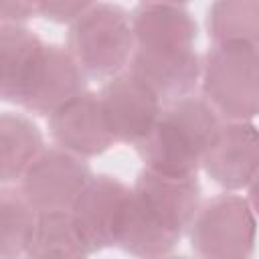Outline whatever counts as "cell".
<instances>
[{
  "mask_svg": "<svg viewBox=\"0 0 259 259\" xmlns=\"http://www.w3.org/2000/svg\"><path fill=\"white\" fill-rule=\"evenodd\" d=\"M162 259H186V257H162Z\"/></svg>",
  "mask_w": 259,
  "mask_h": 259,
  "instance_id": "obj_21",
  "label": "cell"
},
{
  "mask_svg": "<svg viewBox=\"0 0 259 259\" xmlns=\"http://www.w3.org/2000/svg\"><path fill=\"white\" fill-rule=\"evenodd\" d=\"M91 178L83 158L61 148L42 150L20 178V192L36 214L71 210Z\"/></svg>",
  "mask_w": 259,
  "mask_h": 259,
  "instance_id": "obj_5",
  "label": "cell"
},
{
  "mask_svg": "<svg viewBox=\"0 0 259 259\" xmlns=\"http://www.w3.org/2000/svg\"><path fill=\"white\" fill-rule=\"evenodd\" d=\"M93 249L81 235L69 210L36 214L26 259H87Z\"/></svg>",
  "mask_w": 259,
  "mask_h": 259,
  "instance_id": "obj_14",
  "label": "cell"
},
{
  "mask_svg": "<svg viewBox=\"0 0 259 259\" xmlns=\"http://www.w3.org/2000/svg\"><path fill=\"white\" fill-rule=\"evenodd\" d=\"M91 2H36V14L55 22H75Z\"/></svg>",
  "mask_w": 259,
  "mask_h": 259,
  "instance_id": "obj_19",
  "label": "cell"
},
{
  "mask_svg": "<svg viewBox=\"0 0 259 259\" xmlns=\"http://www.w3.org/2000/svg\"><path fill=\"white\" fill-rule=\"evenodd\" d=\"M188 229L200 259H247L255 243V212L245 198L221 194L198 206Z\"/></svg>",
  "mask_w": 259,
  "mask_h": 259,
  "instance_id": "obj_4",
  "label": "cell"
},
{
  "mask_svg": "<svg viewBox=\"0 0 259 259\" xmlns=\"http://www.w3.org/2000/svg\"><path fill=\"white\" fill-rule=\"evenodd\" d=\"M0 182H2V158H0Z\"/></svg>",
  "mask_w": 259,
  "mask_h": 259,
  "instance_id": "obj_22",
  "label": "cell"
},
{
  "mask_svg": "<svg viewBox=\"0 0 259 259\" xmlns=\"http://www.w3.org/2000/svg\"><path fill=\"white\" fill-rule=\"evenodd\" d=\"M130 71L160 101H174L190 95L200 79V57L192 47L184 49H146L136 47L130 57Z\"/></svg>",
  "mask_w": 259,
  "mask_h": 259,
  "instance_id": "obj_10",
  "label": "cell"
},
{
  "mask_svg": "<svg viewBox=\"0 0 259 259\" xmlns=\"http://www.w3.org/2000/svg\"><path fill=\"white\" fill-rule=\"evenodd\" d=\"M85 91V73L67 47L42 45L22 85L18 103L32 113L51 115Z\"/></svg>",
  "mask_w": 259,
  "mask_h": 259,
  "instance_id": "obj_7",
  "label": "cell"
},
{
  "mask_svg": "<svg viewBox=\"0 0 259 259\" xmlns=\"http://www.w3.org/2000/svg\"><path fill=\"white\" fill-rule=\"evenodd\" d=\"M136 49L130 14L107 2L89 4L87 10L71 22L67 51L85 75L115 77Z\"/></svg>",
  "mask_w": 259,
  "mask_h": 259,
  "instance_id": "obj_3",
  "label": "cell"
},
{
  "mask_svg": "<svg viewBox=\"0 0 259 259\" xmlns=\"http://www.w3.org/2000/svg\"><path fill=\"white\" fill-rule=\"evenodd\" d=\"M40 49V38L26 26L0 24V99L18 101Z\"/></svg>",
  "mask_w": 259,
  "mask_h": 259,
  "instance_id": "obj_15",
  "label": "cell"
},
{
  "mask_svg": "<svg viewBox=\"0 0 259 259\" xmlns=\"http://www.w3.org/2000/svg\"><path fill=\"white\" fill-rule=\"evenodd\" d=\"M36 212L20 190L0 188V257L18 259L24 255Z\"/></svg>",
  "mask_w": 259,
  "mask_h": 259,
  "instance_id": "obj_18",
  "label": "cell"
},
{
  "mask_svg": "<svg viewBox=\"0 0 259 259\" xmlns=\"http://www.w3.org/2000/svg\"><path fill=\"white\" fill-rule=\"evenodd\" d=\"M257 130L249 121L221 123V130L202 158V168L221 186L237 190L257 176Z\"/></svg>",
  "mask_w": 259,
  "mask_h": 259,
  "instance_id": "obj_11",
  "label": "cell"
},
{
  "mask_svg": "<svg viewBox=\"0 0 259 259\" xmlns=\"http://www.w3.org/2000/svg\"><path fill=\"white\" fill-rule=\"evenodd\" d=\"M0 259H2V257H0Z\"/></svg>",
  "mask_w": 259,
  "mask_h": 259,
  "instance_id": "obj_23",
  "label": "cell"
},
{
  "mask_svg": "<svg viewBox=\"0 0 259 259\" xmlns=\"http://www.w3.org/2000/svg\"><path fill=\"white\" fill-rule=\"evenodd\" d=\"M257 65V45L219 42L206 53L200 65L202 99L219 117L229 121L255 117L259 101Z\"/></svg>",
  "mask_w": 259,
  "mask_h": 259,
  "instance_id": "obj_2",
  "label": "cell"
},
{
  "mask_svg": "<svg viewBox=\"0 0 259 259\" xmlns=\"http://www.w3.org/2000/svg\"><path fill=\"white\" fill-rule=\"evenodd\" d=\"M49 125L59 148L79 158L97 156L113 144V138L105 127L97 95L87 91L51 113Z\"/></svg>",
  "mask_w": 259,
  "mask_h": 259,
  "instance_id": "obj_12",
  "label": "cell"
},
{
  "mask_svg": "<svg viewBox=\"0 0 259 259\" xmlns=\"http://www.w3.org/2000/svg\"><path fill=\"white\" fill-rule=\"evenodd\" d=\"M40 152L42 136L28 117L18 113H0L2 182L20 180Z\"/></svg>",
  "mask_w": 259,
  "mask_h": 259,
  "instance_id": "obj_16",
  "label": "cell"
},
{
  "mask_svg": "<svg viewBox=\"0 0 259 259\" xmlns=\"http://www.w3.org/2000/svg\"><path fill=\"white\" fill-rule=\"evenodd\" d=\"M136 47L184 49L196 40V22L182 4L142 2L130 14Z\"/></svg>",
  "mask_w": 259,
  "mask_h": 259,
  "instance_id": "obj_13",
  "label": "cell"
},
{
  "mask_svg": "<svg viewBox=\"0 0 259 259\" xmlns=\"http://www.w3.org/2000/svg\"><path fill=\"white\" fill-rule=\"evenodd\" d=\"M130 194L132 188H127L121 180L99 174L91 176L77 196L69 212L93 251L115 245L117 229L130 202Z\"/></svg>",
  "mask_w": 259,
  "mask_h": 259,
  "instance_id": "obj_9",
  "label": "cell"
},
{
  "mask_svg": "<svg viewBox=\"0 0 259 259\" xmlns=\"http://www.w3.org/2000/svg\"><path fill=\"white\" fill-rule=\"evenodd\" d=\"M105 127L113 142L138 144L156 123L162 101L132 73L111 77L97 95Z\"/></svg>",
  "mask_w": 259,
  "mask_h": 259,
  "instance_id": "obj_6",
  "label": "cell"
},
{
  "mask_svg": "<svg viewBox=\"0 0 259 259\" xmlns=\"http://www.w3.org/2000/svg\"><path fill=\"white\" fill-rule=\"evenodd\" d=\"M132 198L146 217L182 237L198 210L200 186L196 176H166L146 168L132 188Z\"/></svg>",
  "mask_w": 259,
  "mask_h": 259,
  "instance_id": "obj_8",
  "label": "cell"
},
{
  "mask_svg": "<svg viewBox=\"0 0 259 259\" xmlns=\"http://www.w3.org/2000/svg\"><path fill=\"white\" fill-rule=\"evenodd\" d=\"M208 34L219 42L257 45L259 36V2L257 0H223L208 8Z\"/></svg>",
  "mask_w": 259,
  "mask_h": 259,
  "instance_id": "obj_17",
  "label": "cell"
},
{
  "mask_svg": "<svg viewBox=\"0 0 259 259\" xmlns=\"http://www.w3.org/2000/svg\"><path fill=\"white\" fill-rule=\"evenodd\" d=\"M221 130L214 109L194 95L168 101L154 127L136 144L148 170L166 176H196Z\"/></svg>",
  "mask_w": 259,
  "mask_h": 259,
  "instance_id": "obj_1",
  "label": "cell"
},
{
  "mask_svg": "<svg viewBox=\"0 0 259 259\" xmlns=\"http://www.w3.org/2000/svg\"><path fill=\"white\" fill-rule=\"evenodd\" d=\"M36 14V2H0V24H20Z\"/></svg>",
  "mask_w": 259,
  "mask_h": 259,
  "instance_id": "obj_20",
  "label": "cell"
}]
</instances>
